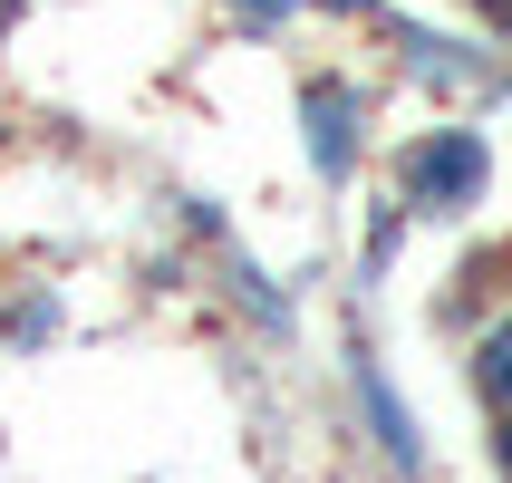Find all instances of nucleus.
<instances>
[{"mask_svg": "<svg viewBox=\"0 0 512 483\" xmlns=\"http://www.w3.org/2000/svg\"><path fill=\"white\" fill-rule=\"evenodd\" d=\"M484 174H493L484 136L474 126H445V136H426L406 155V203L416 213H464V203H484Z\"/></svg>", "mask_w": 512, "mask_h": 483, "instance_id": "nucleus-1", "label": "nucleus"}, {"mask_svg": "<svg viewBox=\"0 0 512 483\" xmlns=\"http://www.w3.org/2000/svg\"><path fill=\"white\" fill-rule=\"evenodd\" d=\"M300 116H310V155H319V174H348V126H358V97H348L339 78H310Z\"/></svg>", "mask_w": 512, "mask_h": 483, "instance_id": "nucleus-2", "label": "nucleus"}, {"mask_svg": "<svg viewBox=\"0 0 512 483\" xmlns=\"http://www.w3.org/2000/svg\"><path fill=\"white\" fill-rule=\"evenodd\" d=\"M358 397H368V416H377V445L416 474V426H406V406H397V387H387V368H377L368 348H358Z\"/></svg>", "mask_w": 512, "mask_h": 483, "instance_id": "nucleus-3", "label": "nucleus"}, {"mask_svg": "<svg viewBox=\"0 0 512 483\" xmlns=\"http://www.w3.org/2000/svg\"><path fill=\"white\" fill-rule=\"evenodd\" d=\"M474 387L493 397V416H512V319L484 329V348H474Z\"/></svg>", "mask_w": 512, "mask_h": 483, "instance_id": "nucleus-4", "label": "nucleus"}, {"mask_svg": "<svg viewBox=\"0 0 512 483\" xmlns=\"http://www.w3.org/2000/svg\"><path fill=\"white\" fill-rule=\"evenodd\" d=\"M242 10H252V20H281V10H290V0H242Z\"/></svg>", "mask_w": 512, "mask_h": 483, "instance_id": "nucleus-5", "label": "nucleus"}, {"mask_svg": "<svg viewBox=\"0 0 512 483\" xmlns=\"http://www.w3.org/2000/svg\"><path fill=\"white\" fill-rule=\"evenodd\" d=\"M493 455H503V474H512V416H503V435H493Z\"/></svg>", "mask_w": 512, "mask_h": 483, "instance_id": "nucleus-6", "label": "nucleus"}, {"mask_svg": "<svg viewBox=\"0 0 512 483\" xmlns=\"http://www.w3.org/2000/svg\"><path fill=\"white\" fill-rule=\"evenodd\" d=\"M493 20H503V29H512V0H493Z\"/></svg>", "mask_w": 512, "mask_h": 483, "instance_id": "nucleus-7", "label": "nucleus"}]
</instances>
